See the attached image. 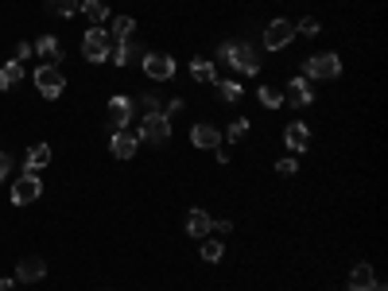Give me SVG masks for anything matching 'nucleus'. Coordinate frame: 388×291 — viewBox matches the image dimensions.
I'll return each mask as SVG.
<instances>
[{"label":"nucleus","mask_w":388,"mask_h":291,"mask_svg":"<svg viewBox=\"0 0 388 291\" xmlns=\"http://www.w3.org/2000/svg\"><path fill=\"white\" fill-rule=\"evenodd\" d=\"M245 136H249V121L241 116V121L229 124V140H245Z\"/></svg>","instance_id":"28"},{"label":"nucleus","mask_w":388,"mask_h":291,"mask_svg":"<svg viewBox=\"0 0 388 291\" xmlns=\"http://www.w3.org/2000/svg\"><path fill=\"white\" fill-rule=\"evenodd\" d=\"M218 94H221V101H226V105H233V101H241V82H233V78H226V82H218Z\"/></svg>","instance_id":"25"},{"label":"nucleus","mask_w":388,"mask_h":291,"mask_svg":"<svg viewBox=\"0 0 388 291\" xmlns=\"http://www.w3.org/2000/svg\"><path fill=\"white\" fill-rule=\"evenodd\" d=\"M35 86H39V94H43L47 101H55V97L66 89V78L59 74V66H47V62H43V66L35 70Z\"/></svg>","instance_id":"7"},{"label":"nucleus","mask_w":388,"mask_h":291,"mask_svg":"<svg viewBox=\"0 0 388 291\" xmlns=\"http://www.w3.org/2000/svg\"><path fill=\"white\" fill-rule=\"evenodd\" d=\"M221 58H226L233 70H241V74H257L260 70V55L253 51L249 43H226L221 47Z\"/></svg>","instance_id":"2"},{"label":"nucleus","mask_w":388,"mask_h":291,"mask_svg":"<svg viewBox=\"0 0 388 291\" xmlns=\"http://www.w3.org/2000/svg\"><path fill=\"white\" fill-rule=\"evenodd\" d=\"M210 229L214 233H229V229H233V221H210Z\"/></svg>","instance_id":"34"},{"label":"nucleus","mask_w":388,"mask_h":291,"mask_svg":"<svg viewBox=\"0 0 388 291\" xmlns=\"http://www.w3.org/2000/svg\"><path fill=\"white\" fill-rule=\"evenodd\" d=\"M8 171H12V160H8V155H4V152H0V182H4V179H8Z\"/></svg>","instance_id":"32"},{"label":"nucleus","mask_w":388,"mask_h":291,"mask_svg":"<svg viewBox=\"0 0 388 291\" xmlns=\"http://www.w3.org/2000/svg\"><path fill=\"white\" fill-rule=\"evenodd\" d=\"M43 276H47V264L39 260V256H23L20 268H16V280H20V284H39Z\"/></svg>","instance_id":"12"},{"label":"nucleus","mask_w":388,"mask_h":291,"mask_svg":"<svg viewBox=\"0 0 388 291\" xmlns=\"http://www.w3.org/2000/svg\"><path fill=\"white\" fill-rule=\"evenodd\" d=\"M0 291H16V280H0Z\"/></svg>","instance_id":"35"},{"label":"nucleus","mask_w":388,"mask_h":291,"mask_svg":"<svg viewBox=\"0 0 388 291\" xmlns=\"http://www.w3.org/2000/svg\"><path fill=\"white\" fill-rule=\"evenodd\" d=\"M284 101L292 105V109H307L311 101H315V89H311V78H292L284 89Z\"/></svg>","instance_id":"9"},{"label":"nucleus","mask_w":388,"mask_h":291,"mask_svg":"<svg viewBox=\"0 0 388 291\" xmlns=\"http://www.w3.org/2000/svg\"><path fill=\"white\" fill-rule=\"evenodd\" d=\"M31 51L43 55V58H47V66H59V58H62V43H59L55 35H43L35 47H31Z\"/></svg>","instance_id":"16"},{"label":"nucleus","mask_w":388,"mask_h":291,"mask_svg":"<svg viewBox=\"0 0 388 291\" xmlns=\"http://www.w3.org/2000/svg\"><path fill=\"white\" fill-rule=\"evenodd\" d=\"M140 66L152 82H171L175 78V58L171 55H160V51H144L140 55Z\"/></svg>","instance_id":"5"},{"label":"nucleus","mask_w":388,"mask_h":291,"mask_svg":"<svg viewBox=\"0 0 388 291\" xmlns=\"http://www.w3.org/2000/svg\"><path fill=\"white\" fill-rule=\"evenodd\" d=\"M20 78H23V62H4L0 66V89H12V86H20Z\"/></svg>","instance_id":"22"},{"label":"nucleus","mask_w":388,"mask_h":291,"mask_svg":"<svg viewBox=\"0 0 388 291\" xmlns=\"http://www.w3.org/2000/svg\"><path fill=\"white\" fill-rule=\"evenodd\" d=\"M136 55H144V51H140V47L132 43V39H125V43H117V47H113V55H109V58H113L117 66H128Z\"/></svg>","instance_id":"23"},{"label":"nucleus","mask_w":388,"mask_h":291,"mask_svg":"<svg viewBox=\"0 0 388 291\" xmlns=\"http://www.w3.org/2000/svg\"><path fill=\"white\" fill-rule=\"evenodd\" d=\"M132 31H136V20H132V16H117V20H109V39H117V43L132 39Z\"/></svg>","instance_id":"19"},{"label":"nucleus","mask_w":388,"mask_h":291,"mask_svg":"<svg viewBox=\"0 0 388 291\" xmlns=\"http://www.w3.org/2000/svg\"><path fill=\"white\" fill-rule=\"evenodd\" d=\"M295 31H303V35H318V20H303V23H295Z\"/></svg>","instance_id":"30"},{"label":"nucleus","mask_w":388,"mask_h":291,"mask_svg":"<svg viewBox=\"0 0 388 291\" xmlns=\"http://www.w3.org/2000/svg\"><path fill=\"white\" fill-rule=\"evenodd\" d=\"M292 39H295V23L292 20H272L268 28H264V47H268V51H284Z\"/></svg>","instance_id":"8"},{"label":"nucleus","mask_w":388,"mask_h":291,"mask_svg":"<svg viewBox=\"0 0 388 291\" xmlns=\"http://www.w3.org/2000/svg\"><path fill=\"white\" fill-rule=\"evenodd\" d=\"M78 12H86L89 23H109V4L105 0H82Z\"/></svg>","instance_id":"20"},{"label":"nucleus","mask_w":388,"mask_h":291,"mask_svg":"<svg viewBox=\"0 0 388 291\" xmlns=\"http://www.w3.org/2000/svg\"><path fill=\"white\" fill-rule=\"evenodd\" d=\"M257 97H260L264 109H276V105H284V89H276V86H260Z\"/></svg>","instance_id":"24"},{"label":"nucleus","mask_w":388,"mask_h":291,"mask_svg":"<svg viewBox=\"0 0 388 291\" xmlns=\"http://www.w3.org/2000/svg\"><path fill=\"white\" fill-rule=\"evenodd\" d=\"M51 4V12H59V16H74L82 8V0H47Z\"/></svg>","instance_id":"27"},{"label":"nucleus","mask_w":388,"mask_h":291,"mask_svg":"<svg viewBox=\"0 0 388 291\" xmlns=\"http://www.w3.org/2000/svg\"><path fill=\"white\" fill-rule=\"evenodd\" d=\"M369 291H384V284H373V287H369Z\"/></svg>","instance_id":"36"},{"label":"nucleus","mask_w":388,"mask_h":291,"mask_svg":"<svg viewBox=\"0 0 388 291\" xmlns=\"http://www.w3.org/2000/svg\"><path fill=\"white\" fill-rule=\"evenodd\" d=\"M377 284V272H373V264H357V268L350 272V291H369Z\"/></svg>","instance_id":"15"},{"label":"nucleus","mask_w":388,"mask_h":291,"mask_svg":"<svg viewBox=\"0 0 388 291\" xmlns=\"http://www.w3.org/2000/svg\"><path fill=\"white\" fill-rule=\"evenodd\" d=\"M128 121H132V97L117 94V97L109 101V124H113V132H117V128H125Z\"/></svg>","instance_id":"13"},{"label":"nucleus","mask_w":388,"mask_h":291,"mask_svg":"<svg viewBox=\"0 0 388 291\" xmlns=\"http://www.w3.org/2000/svg\"><path fill=\"white\" fill-rule=\"evenodd\" d=\"M284 144H287V152H307V144H311V128L303 121H295V124H287L284 128Z\"/></svg>","instance_id":"11"},{"label":"nucleus","mask_w":388,"mask_h":291,"mask_svg":"<svg viewBox=\"0 0 388 291\" xmlns=\"http://www.w3.org/2000/svg\"><path fill=\"white\" fill-rule=\"evenodd\" d=\"M187 233H191V237H210V214H206V210H191V218H187Z\"/></svg>","instance_id":"21"},{"label":"nucleus","mask_w":388,"mask_h":291,"mask_svg":"<svg viewBox=\"0 0 388 291\" xmlns=\"http://www.w3.org/2000/svg\"><path fill=\"white\" fill-rule=\"evenodd\" d=\"M140 140H148V144H155V148H163L171 140V121L163 113H144V121H140V132H136Z\"/></svg>","instance_id":"3"},{"label":"nucleus","mask_w":388,"mask_h":291,"mask_svg":"<svg viewBox=\"0 0 388 291\" xmlns=\"http://www.w3.org/2000/svg\"><path fill=\"white\" fill-rule=\"evenodd\" d=\"M82 55H86V62H105V58L113 55V39L105 28H89L86 39H82Z\"/></svg>","instance_id":"4"},{"label":"nucleus","mask_w":388,"mask_h":291,"mask_svg":"<svg viewBox=\"0 0 388 291\" xmlns=\"http://www.w3.org/2000/svg\"><path fill=\"white\" fill-rule=\"evenodd\" d=\"M191 144L206 148V152H210V148H221V132L214 128V124H194V128H191Z\"/></svg>","instance_id":"14"},{"label":"nucleus","mask_w":388,"mask_h":291,"mask_svg":"<svg viewBox=\"0 0 388 291\" xmlns=\"http://www.w3.org/2000/svg\"><path fill=\"white\" fill-rule=\"evenodd\" d=\"M342 74V58L334 51H318L303 62V78H315V82H334Z\"/></svg>","instance_id":"1"},{"label":"nucleus","mask_w":388,"mask_h":291,"mask_svg":"<svg viewBox=\"0 0 388 291\" xmlns=\"http://www.w3.org/2000/svg\"><path fill=\"white\" fill-rule=\"evenodd\" d=\"M276 171H279V175H295L299 168H295V160H292V155H284V160L276 163Z\"/></svg>","instance_id":"29"},{"label":"nucleus","mask_w":388,"mask_h":291,"mask_svg":"<svg viewBox=\"0 0 388 291\" xmlns=\"http://www.w3.org/2000/svg\"><path fill=\"white\" fill-rule=\"evenodd\" d=\"M109 148H113V155H117V160H132V155H136V148H140V136H136V132L117 128V132H113V140H109Z\"/></svg>","instance_id":"10"},{"label":"nucleus","mask_w":388,"mask_h":291,"mask_svg":"<svg viewBox=\"0 0 388 291\" xmlns=\"http://www.w3.org/2000/svg\"><path fill=\"white\" fill-rule=\"evenodd\" d=\"M221 256H226V245H221V241H214V237H202V260H221Z\"/></svg>","instance_id":"26"},{"label":"nucleus","mask_w":388,"mask_h":291,"mask_svg":"<svg viewBox=\"0 0 388 291\" xmlns=\"http://www.w3.org/2000/svg\"><path fill=\"white\" fill-rule=\"evenodd\" d=\"M144 113H163V109H160V97H155V94L144 97Z\"/></svg>","instance_id":"31"},{"label":"nucleus","mask_w":388,"mask_h":291,"mask_svg":"<svg viewBox=\"0 0 388 291\" xmlns=\"http://www.w3.org/2000/svg\"><path fill=\"white\" fill-rule=\"evenodd\" d=\"M28 55H35V51H31L28 43H20V47H16V62H23V58H28Z\"/></svg>","instance_id":"33"},{"label":"nucleus","mask_w":388,"mask_h":291,"mask_svg":"<svg viewBox=\"0 0 388 291\" xmlns=\"http://www.w3.org/2000/svg\"><path fill=\"white\" fill-rule=\"evenodd\" d=\"M43 194V182H39V171H23L20 179L12 182V202L16 206H28Z\"/></svg>","instance_id":"6"},{"label":"nucleus","mask_w":388,"mask_h":291,"mask_svg":"<svg viewBox=\"0 0 388 291\" xmlns=\"http://www.w3.org/2000/svg\"><path fill=\"white\" fill-rule=\"evenodd\" d=\"M51 160H55L51 144H35V148L28 152V160H23V171H39V168H47Z\"/></svg>","instance_id":"17"},{"label":"nucleus","mask_w":388,"mask_h":291,"mask_svg":"<svg viewBox=\"0 0 388 291\" xmlns=\"http://www.w3.org/2000/svg\"><path fill=\"white\" fill-rule=\"evenodd\" d=\"M191 74H194V82H202V86H214V82H218V66H214L210 58H194Z\"/></svg>","instance_id":"18"}]
</instances>
